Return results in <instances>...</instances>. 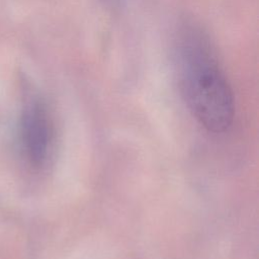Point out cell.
Listing matches in <instances>:
<instances>
[{
    "mask_svg": "<svg viewBox=\"0 0 259 259\" xmlns=\"http://www.w3.org/2000/svg\"><path fill=\"white\" fill-rule=\"evenodd\" d=\"M174 50L178 84L190 112L209 132L227 131L234 119V97L208 36L194 22L185 21Z\"/></svg>",
    "mask_w": 259,
    "mask_h": 259,
    "instance_id": "1",
    "label": "cell"
},
{
    "mask_svg": "<svg viewBox=\"0 0 259 259\" xmlns=\"http://www.w3.org/2000/svg\"><path fill=\"white\" fill-rule=\"evenodd\" d=\"M21 137L26 155L34 166H41L49 155L52 142L51 122L44 104L32 99L23 109Z\"/></svg>",
    "mask_w": 259,
    "mask_h": 259,
    "instance_id": "2",
    "label": "cell"
},
{
    "mask_svg": "<svg viewBox=\"0 0 259 259\" xmlns=\"http://www.w3.org/2000/svg\"><path fill=\"white\" fill-rule=\"evenodd\" d=\"M100 1L104 2L107 5H113V4H116L119 0H100Z\"/></svg>",
    "mask_w": 259,
    "mask_h": 259,
    "instance_id": "3",
    "label": "cell"
}]
</instances>
